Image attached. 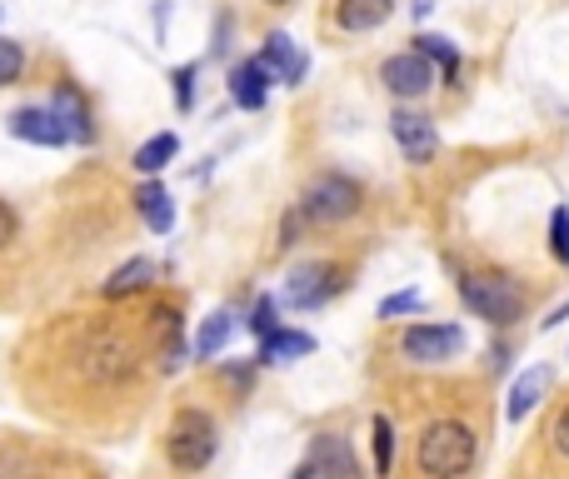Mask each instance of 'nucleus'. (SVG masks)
<instances>
[{"label": "nucleus", "mask_w": 569, "mask_h": 479, "mask_svg": "<svg viewBox=\"0 0 569 479\" xmlns=\"http://www.w3.org/2000/svg\"><path fill=\"white\" fill-rule=\"evenodd\" d=\"M549 249H555V259L569 265V205H559L555 215H549Z\"/></svg>", "instance_id": "b1692460"}, {"label": "nucleus", "mask_w": 569, "mask_h": 479, "mask_svg": "<svg viewBox=\"0 0 569 479\" xmlns=\"http://www.w3.org/2000/svg\"><path fill=\"white\" fill-rule=\"evenodd\" d=\"M465 349V329L459 325H409L405 329V355L415 365H445Z\"/></svg>", "instance_id": "0eeeda50"}, {"label": "nucleus", "mask_w": 569, "mask_h": 479, "mask_svg": "<svg viewBox=\"0 0 569 479\" xmlns=\"http://www.w3.org/2000/svg\"><path fill=\"white\" fill-rule=\"evenodd\" d=\"M359 210V185L349 175H319L315 185L305 190V215L315 225H339Z\"/></svg>", "instance_id": "39448f33"}, {"label": "nucleus", "mask_w": 569, "mask_h": 479, "mask_svg": "<svg viewBox=\"0 0 569 479\" xmlns=\"http://www.w3.org/2000/svg\"><path fill=\"white\" fill-rule=\"evenodd\" d=\"M325 295H329V269L319 265H299L295 275L285 279V305L289 309H319L325 305Z\"/></svg>", "instance_id": "9b49d317"}, {"label": "nucleus", "mask_w": 569, "mask_h": 479, "mask_svg": "<svg viewBox=\"0 0 569 479\" xmlns=\"http://www.w3.org/2000/svg\"><path fill=\"white\" fill-rule=\"evenodd\" d=\"M419 475L425 479H465L475 465V435L459 419H435L419 435Z\"/></svg>", "instance_id": "f257e3e1"}, {"label": "nucleus", "mask_w": 569, "mask_h": 479, "mask_svg": "<svg viewBox=\"0 0 569 479\" xmlns=\"http://www.w3.org/2000/svg\"><path fill=\"white\" fill-rule=\"evenodd\" d=\"M415 50H419V55L435 60V65L445 70V75H455V70H459V50L449 45L445 35H419V45H415Z\"/></svg>", "instance_id": "5701e85b"}, {"label": "nucleus", "mask_w": 569, "mask_h": 479, "mask_svg": "<svg viewBox=\"0 0 569 479\" xmlns=\"http://www.w3.org/2000/svg\"><path fill=\"white\" fill-rule=\"evenodd\" d=\"M220 439H215V419L205 409H175L165 429V459L180 469V475H200V469L215 459Z\"/></svg>", "instance_id": "f03ea898"}, {"label": "nucleus", "mask_w": 569, "mask_h": 479, "mask_svg": "<svg viewBox=\"0 0 569 479\" xmlns=\"http://www.w3.org/2000/svg\"><path fill=\"white\" fill-rule=\"evenodd\" d=\"M265 6H289V0H265Z\"/></svg>", "instance_id": "2f4dec72"}, {"label": "nucleus", "mask_w": 569, "mask_h": 479, "mask_svg": "<svg viewBox=\"0 0 569 479\" xmlns=\"http://www.w3.org/2000/svg\"><path fill=\"white\" fill-rule=\"evenodd\" d=\"M20 70H26V50L16 45V40L0 35V85H10V80H20Z\"/></svg>", "instance_id": "393cba45"}, {"label": "nucleus", "mask_w": 569, "mask_h": 479, "mask_svg": "<svg viewBox=\"0 0 569 479\" xmlns=\"http://www.w3.org/2000/svg\"><path fill=\"white\" fill-rule=\"evenodd\" d=\"M250 329H255L260 339L275 335V329H280V319H275V299H270V295H260V299H255V309H250Z\"/></svg>", "instance_id": "bb28decb"}, {"label": "nucleus", "mask_w": 569, "mask_h": 479, "mask_svg": "<svg viewBox=\"0 0 569 479\" xmlns=\"http://www.w3.org/2000/svg\"><path fill=\"white\" fill-rule=\"evenodd\" d=\"M549 379H555V369H549V365H529L525 375L515 379V389H509V405H505V415L515 419V425H519V419L529 415V409L539 405V399H545Z\"/></svg>", "instance_id": "4468645a"}, {"label": "nucleus", "mask_w": 569, "mask_h": 479, "mask_svg": "<svg viewBox=\"0 0 569 479\" xmlns=\"http://www.w3.org/2000/svg\"><path fill=\"white\" fill-rule=\"evenodd\" d=\"M155 275H160V265H155V259H145V255H140V259H125V265H120L115 275L105 279V295H110V299H120V295H135V289H145Z\"/></svg>", "instance_id": "aec40b11"}, {"label": "nucleus", "mask_w": 569, "mask_h": 479, "mask_svg": "<svg viewBox=\"0 0 569 479\" xmlns=\"http://www.w3.org/2000/svg\"><path fill=\"white\" fill-rule=\"evenodd\" d=\"M130 369H135L130 339L115 335V329H90L85 345H80V375H85L90 385H115V379H125Z\"/></svg>", "instance_id": "20e7f679"}, {"label": "nucleus", "mask_w": 569, "mask_h": 479, "mask_svg": "<svg viewBox=\"0 0 569 479\" xmlns=\"http://www.w3.org/2000/svg\"><path fill=\"white\" fill-rule=\"evenodd\" d=\"M395 16V0H339L335 20L349 30V35H365V30H379Z\"/></svg>", "instance_id": "2eb2a0df"}, {"label": "nucleus", "mask_w": 569, "mask_h": 479, "mask_svg": "<svg viewBox=\"0 0 569 479\" xmlns=\"http://www.w3.org/2000/svg\"><path fill=\"white\" fill-rule=\"evenodd\" d=\"M459 299H465L469 315L489 319V325H509V319H519V309H525V295H519V285L509 275H469V279H459Z\"/></svg>", "instance_id": "7ed1b4c3"}, {"label": "nucleus", "mask_w": 569, "mask_h": 479, "mask_svg": "<svg viewBox=\"0 0 569 479\" xmlns=\"http://www.w3.org/2000/svg\"><path fill=\"white\" fill-rule=\"evenodd\" d=\"M230 335H235V315H230V309H215V315L200 325V335H195V355L200 359H215L220 349L230 345Z\"/></svg>", "instance_id": "412c9836"}, {"label": "nucleus", "mask_w": 569, "mask_h": 479, "mask_svg": "<svg viewBox=\"0 0 569 479\" xmlns=\"http://www.w3.org/2000/svg\"><path fill=\"white\" fill-rule=\"evenodd\" d=\"M559 319H569V299H565V305H559V309H555V315H549V319H545V329H555V325H559Z\"/></svg>", "instance_id": "7c9ffc66"}, {"label": "nucleus", "mask_w": 569, "mask_h": 479, "mask_svg": "<svg viewBox=\"0 0 569 479\" xmlns=\"http://www.w3.org/2000/svg\"><path fill=\"white\" fill-rule=\"evenodd\" d=\"M175 155H180V135H175V130H160V135H150L145 145L135 150V160H130V165H135L140 175H160V170H165Z\"/></svg>", "instance_id": "6ab92c4d"}, {"label": "nucleus", "mask_w": 569, "mask_h": 479, "mask_svg": "<svg viewBox=\"0 0 569 479\" xmlns=\"http://www.w3.org/2000/svg\"><path fill=\"white\" fill-rule=\"evenodd\" d=\"M379 80H385L389 95L419 100V95H429V85H435V60L419 55V50H399V55H389L385 65H379Z\"/></svg>", "instance_id": "423d86ee"}, {"label": "nucleus", "mask_w": 569, "mask_h": 479, "mask_svg": "<svg viewBox=\"0 0 569 479\" xmlns=\"http://www.w3.org/2000/svg\"><path fill=\"white\" fill-rule=\"evenodd\" d=\"M309 465H315L319 479H359V465H355V455H349V439H339V435L319 439Z\"/></svg>", "instance_id": "f3484780"}, {"label": "nucleus", "mask_w": 569, "mask_h": 479, "mask_svg": "<svg viewBox=\"0 0 569 479\" xmlns=\"http://www.w3.org/2000/svg\"><path fill=\"white\" fill-rule=\"evenodd\" d=\"M305 355H315V339L305 329H275V335L260 339V359L265 365H289V359H305Z\"/></svg>", "instance_id": "a211bd4d"}, {"label": "nucleus", "mask_w": 569, "mask_h": 479, "mask_svg": "<svg viewBox=\"0 0 569 479\" xmlns=\"http://www.w3.org/2000/svg\"><path fill=\"white\" fill-rule=\"evenodd\" d=\"M389 135H395V145L405 150V160H415V165H429V160H435V150H439L435 120L419 115V110H405V105L389 115Z\"/></svg>", "instance_id": "6e6552de"}, {"label": "nucleus", "mask_w": 569, "mask_h": 479, "mask_svg": "<svg viewBox=\"0 0 569 479\" xmlns=\"http://www.w3.org/2000/svg\"><path fill=\"white\" fill-rule=\"evenodd\" d=\"M10 135L26 140V145H70L65 125H60V115L50 105H20L16 115H10Z\"/></svg>", "instance_id": "1a4fd4ad"}, {"label": "nucleus", "mask_w": 569, "mask_h": 479, "mask_svg": "<svg viewBox=\"0 0 569 479\" xmlns=\"http://www.w3.org/2000/svg\"><path fill=\"white\" fill-rule=\"evenodd\" d=\"M419 305H425V299H419V289H399V295L379 299V319H395V315H415Z\"/></svg>", "instance_id": "a878e982"}, {"label": "nucleus", "mask_w": 569, "mask_h": 479, "mask_svg": "<svg viewBox=\"0 0 569 479\" xmlns=\"http://www.w3.org/2000/svg\"><path fill=\"white\" fill-rule=\"evenodd\" d=\"M369 429H375V475L385 479L389 469H395V425H389L385 415H375Z\"/></svg>", "instance_id": "4be33fe9"}, {"label": "nucleus", "mask_w": 569, "mask_h": 479, "mask_svg": "<svg viewBox=\"0 0 569 479\" xmlns=\"http://www.w3.org/2000/svg\"><path fill=\"white\" fill-rule=\"evenodd\" d=\"M10 240H16V210H10L6 200H0V249H6Z\"/></svg>", "instance_id": "c756f323"}, {"label": "nucleus", "mask_w": 569, "mask_h": 479, "mask_svg": "<svg viewBox=\"0 0 569 479\" xmlns=\"http://www.w3.org/2000/svg\"><path fill=\"white\" fill-rule=\"evenodd\" d=\"M260 65H265V75L270 80H285V85H295V80H305V70H309V60L299 55V45L285 35V30H275V35L265 40V50H260Z\"/></svg>", "instance_id": "9d476101"}, {"label": "nucleus", "mask_w": 569, "mask_h": 479, "mask_svg": "<svg viewBox=\"0 0 569 479\" xmlns=\"http://www.w3.org/2000/svg\"><path fill=\"white\" fill-rule=\"evenodd\" d=\"M549 435H555V449H559V455L569 459V405H565V415L555 419V429H549Z\"/></svg>", "instance_id": "c85d7f7f"}, {"label": "nucleus", "mask_w": 569, "mask_h": 479, "mask_svg": "<svg viewBox=\"0 0 569 479\" xmlns=\"http://www.w3.org/2000/svg\"><path fill=\"white\" fill-rule=\"evenodd\" d=\"M230 100L245 110H265L270 100V75L260 60H240V65H230Z\"/></svg>", "instance_id": "f8f14e48"}, {"label": "nucleus", "mask_w": 569, "mask_h": 479, "mask_svg": "<svg viewBox=\"0 0 569 479\" xmlns=\"http://www.w3.org/2000/svg\"><path fill=\"white\" fill-rule=\"evenodd\" d=\"M50 110H55V115H60V125H65V135L75 140V145H90V140H95V125H90V110H85V100H80L70 85H60L55 95H50Z\"/></svg>", "instance_id": "dca6fc26"}, {"label": "nucleus", "mask_w": 569, "mask_h": 479, "mask_svg": "<svg viewBox=\"0 0 569 479\" xmlns=\"http://www.w3.org/2000/svg\"><path fill=\"white\" fill-rule=\"evenodd\" d=\"M135 210L155 235H170V230H175V200H170V190L160 185V180H145V185L135 190Z\"/></svg>", "instance_id": "ddd939ff"}, {"label": "nucleus", "mask_w": 569, "mask_h": 479, "mask_svg": "<svg viewBox=\"0 0 569 479\" xmlns=\"http://www.w3.org/2000/svg\"><path fill=\"white\" fill-rule=\"evenodd\" d=\"M170 80H175V105H180V110L195 105V65H180Z\"/></svg>", "instance_id": "cd10ccee"}]
</instances>
